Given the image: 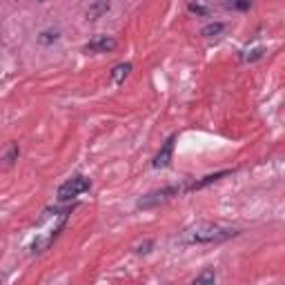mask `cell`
<instances>
[{
  "mask_svg": "<svg viewBox=\"0 0 285 285\" xmlns=\"http://www.w3.org/2000/svg\"><path fill=\"white\" fill-rule=\"evenodd\" d=\"M238 232L232 227L218 225V223H198L187 232V238L183 243H223V240L236 236Z\"/></svg>",
  "mask_w": 285,
  "mask_h": 285,
  "instance_id": "1",
  "label": "cell"
},
{
  "mask_svg": "<svg viewBox=\"0 0 285 285\" xmlns=\"http://www.w3.org/2000/svg\"><path fill=\"white\" fill-rule=\"evenodd\" d=\"M181 194V185H167L163 190H156V191H149L147 196H142L138 200V209H149V207H158L160 203H167L169 198Z\"/></svg>",
  "mask_w": 285,
  "mask_h": 285,
  "instance_id": "2",
  "label": "cell"
},
{
  "mask_svg": "<svg viewBox=\"0 0 285 285\" xmlns=\"http://www.w3.org/2000/svg\"><path fill=\"white\" fill-rule=\"evenodd\" d=\"M87 190H89V178L74 176L58 187V200H71V198H76V196L85 194Z\"/></svg>",
  "mask_w": 285,
  "mask_h": 285,
  "instance_id": "3",
  "label": "cell"
},
{
  "mask_svg": "<svg viewBox=\"0 0 285 285\" xmlns=\"http://www.w3.org/2000/svg\"><path fill=\"white\" fill-rule=\"evenodd\" d=\"M116 47H118V43L111 36H94L83 47V51L85 53H107V51H114Z\"/></svg>",
  "mask_w": 285,
  "mask_h": 285,
  "instance_id": "4",
  "label": "cell"
},
{
  "mask_svg": "<svg viewBox=\"0 0 285 285\" xmlns=\"http://www.w3.org/2000/svg\"><path fill=\"white\" fill-rule=\"evenodd\" d=\"M174 141H176L174 136L167 138V141H165V145L160 147V151L154 156V163H151V165H154L156 169H158V167H167V165H169V160H172V154H174Z\"/></svg>",
  "mask_w": 285,
  "mask_h": 285,
  "instance_id": "5",
  "label": "cell"
},
{
  "mask_svg": "<svg viewBox=\"0 0 285 285\" xmlns=\"http://www.w3.org/2000/svg\"><path fill=\"white\" fill-rule=\"evenodd\" d=\"M58 40H60V29H56V27H47V29H43L36 36V43H38L40 47H51Z\"/></svg>",
  "mask_w": 285,
  "mask_h": 285,
  "instance_id": "6",
  "label": "cell"
},
{
  "mask_svg": "<svg viewBox=\"0 0 285 285\" xmlns=\"http://www.w3.org/2000/svg\"><path fill=\"white\" fill-rule=\"evenodd\" d=\"M109 9H111L109 0H94V2L89 4V9H87V18L89 20H98V18H102Z\"/></svg>",
  "mask_w": 285,
  "mask_h": 285,
  "instance_id": "7",
  "label": "cell"
},
{
  "mask_svg": "<svg viewBox=\"0 0 285 285\" xmlns=\"http://www.w3.org/2000/svg\"><path fill=\"white\" fill-rule=\"evenodd\" d=\"M230 169H225V172H216V174H207V176H203L200 181H196V183H191L187 190L190 191H196V190H203V187H207V185H212V183H216V181H221L223 176H230Z\"/></svg>",
  "mask_w": 285,
  "mask_h": 285,
  "instance_id": "8",
  "label": "cell"
},
{
  "mask_svg": "<svg viewBox=\"0 0 285 285\" xmlns=\"http://www.w3.org/2000/svg\"><path fill=\"white\" fill-rule=\"evenodd\" d=\"M129 71H132V65H129V62H120V65H116L114 69H111V76H109L111 83H114V85H120L125 78H127Z\"/></svg>",
  "mask_w": 285,
  "mask_h": 285,
  "instance_id": "9",
  "label": "cell"
},
{
  "mask_svg": "<svg viewBox=\"0 0 285 285\" xmlns=\"http://www.w3.org/2000/svg\"><path fill=\"white\" fill-rule=\"evenodd\" d=\"M18 156H20V147L13 142V145H9V149L2 154V165L4 167H11V165L18 160Z\"/></svg>",
  "mask_w": 285,
  "mask_h": 285,
  "instance_id": "10",
  "label": "cell"
},
{
  "mask_svg": "<svg viewBox=\"0 0 285 285\" xmlns=\"http://www.w3.org/2000/svg\"><path fill=\"white\" fill-rule=\"evenodd\" d=\"M223 29H225L223 22H209V25H205L203 29H200V36H205V38H214V36H221Z\"/></svg>",
  "mask_w": 285,
  "mask_h": 285,
  "instance_id": "11",
  "label": "cell"
},
{
  "mask_svg": "<svg viewBox=\"0 0 285 285\" xmlns=\"http://www.w3.org/2000/svg\"><path fill=\"white\" fill-rule=\"evenodd\" d=\"M216 281V272L214 270H205V272H200L198 276L194 279V283H214Z\"/></svg>",
  "mask_w": 285,
  "mask_h": 285,
  "instance_id": "12",
  "label": "cell"
},
{
  "mask_svg": "<svg viewBox=\"0 0 285 285\" xmlns=\"http://www.w3.org/2000/svg\"><path fill=\"white\" fill-rule=\"evenodd\" d=\"M230 4L232 9H236V11H247L249 7H252V0H230Z\"/></svg>",
  "mask_w": 285,
  "mask_h": 285,
  "instance_id": "13",
  "label": "cell"
},
{
  "mask_svg": "<svg viewBox=\"0 0 285 285\" xmlns=\"http://www.w3.org/2000/svg\"><path fill=\"white\" fill-rule=\"evenodd\" d=\"M263 51H265V49H263V47L252 49V51H247V56H245V60H249V62H252V60H258V58L263 56Z\"/></svg>",
  "mask_w": 285,
  "mask_h": 285,
  "instance_id": "14",
  "label": "cell"
},
{
  "mask_svg": "<svg viewBox=\"0 0 285 285\" xmlns=\"http://www.w3.org/2000/svg\"><path fill=\"white\" fill-rule=\"evenodd\" d=\"M190 11L198 13V16H205V13H207V7H203V4H198V2H191L190 4Z\"/></svg>",
  "mask_w": 285,
  "mask_h": 285,
  "instance_id": "15",
  "label": "cell"
},
{
  "mask_svg": "<svg viewBox=\"0 0 285 285\" xmlns=\"http://www.w3.org/2000/svg\"><path fill=\"white\" fill-rule=\"evenodd\" d=\"M151 245H154V243H151V240H145V243H142V245H138V247H136V252H138V254H147V252H149V247H151Z\"/></svg>",
  "mask_w": 285,
  "mask_h": 285,
  "instance_id": "16",
  "label": "cell"
},
{
  "mask_svg": "<svg viewBox=\"0 0 285 285\" xmlns=\"http://www.w3.org/2000/svg\"><path fill=\"white\" fill-rule=\"evenodd\" d=\"M38 2H45V0H38Z\"/></svg>",
  "mask_w": 285,
  "mask_h": 285,
  "instance_id": "17",
  "label": "cell"
}]
</instances>
